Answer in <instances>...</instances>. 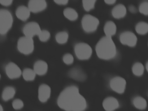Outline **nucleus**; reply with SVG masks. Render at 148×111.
Listing matches in <instances>:
<instances>
[{"label": "nucleus", "instance_id": "23", "mask_svg": "<svg viewBox=\"0 0 148 111\" xmlns=\"http://www.w3.org/2000/svg\"><path fill=\"white\" fill-rule=\"evenodd\" d=\"M22 74L24 79L27 81H32L34 80L36 75L33 69L29 68L25 69Z\"/></svg>", "mask_w": 148, "mask_h": 111}, {"label": "nucleus", "instance_id": "10", "mask_svg": "<svg viewBox=\"0 0 148 111\" xmlns=\"http://www.w3.org/2000/svg\"><path fill=\"white\" fill-rule=\"evenodd\" d=\"M6 74L11 79H15L19 78L22 74L21 71L19 67L13 62L8 63L5 67Z\"/></svg>", "mask_w": 148, "mask_h": 111}, {"label": "nucleus", "instance_id": "14", "mask_svg": "<svg viewBox=\"0 0 148 111\" xmlns=\"http://www.w3.org/2000/svg\"><path fill=\"white\" fill-rule=\"evenodd\" d=\"M48 69V64L47 62L42 60L36 61L34 65L33 70L36 75L42 76L45 74Z\"/></svg>", "mask_w": 148, "mask_h": 111}, {"label": "nucleus", "instance_id": "18", "mask_svg": "<svg viewBox=\"0 0 148 111\" xmlns=\"http://www.w3.org/2000/svg\"><path fill=\"white\" fill-rule=\"evenodd\" d=\"M116 24L111 21H108L106 22L103 27V30L105 36L111 37L116 34Z\"/></svg>", "mask_w": 148, "mask_h": 111}, {"label": "nucleus", "instance_id": "37", "mask_svg": "<svg viewBox=\"0 0 148 111\" xmlns=\"http://www.w3.org/2000/svg\"><path fill=\"white\" fill-rule=\"evenodd\" d=\"M0 77H1V75H0Z\"/></svg>", "mask_w": 148, "mask_h": 111}, {"label": "nucleus", "instance_id": "25", "mask_svg": "<svg viewBox=\"0 0 148 111\" xmlns=\"http://www.w3.org/2000/svg\"><path fill=\"white\" fill-rule=\"evenodd\" d=\"M144 70L143 65L140 62L135 63L132 66V72L136 76H141L143 74Z\"/></svg>", "mask_w": 148, "mask_h": 111}, {"label": "nucleus", "instance_id": "4", "mask_svg": "<svg viewBox=\"0 0 148 111\" xmlns=\"http://www.w3.org/2000/svg\"><path fill=\"white\" fill-rule=\"evenodd\" d=\"M98 19L90 14H87L82 17L81 24L84 31L87 33H91L95 31L99 24Z\"/></svg>", "mask_w": 148, "mask_h": 111}, {"label": "nucleus", "instance_id": "30", "mask_svg": "<svg viewBox=\"0 0 148 111\" xmlns=\"http://www.w3.org/2000/svg\"><path fill=\"white\" fill-rule=\"evenodd\" d=\"M12 106L14 109L18 110L21 109L23 107L24 103L20 99H16L13 101Z\"/></svg>", "mask_w": 148, "mask_h": 111}, {"label": "nucleus", "instance_id": "12", "mask_svg": "<svg viewBox=\"0 0 148 111\" xmlns=\"http://www.w3.org/2000/svg\"><path fill=\"white\" fill-rule=\"evenodd\" d=\"M51 92V88L49 86L45 84L40 85L38 89L39 100L42 103L46 102L50 97Z\"/></svg>", "mask_w": 148, "mask_h": 111}, {"label": "nucleus", "instance_id": "22", "mask_svg": "<svg viewBox=\"0 0 148 111\" xmlns=\"http://www.w3.org/2000/svg\"><path fill=\"white\" fill-rule=\"evenodd\" d=\"M135 29L136 32L141 35H144L148 31V24L144 21H140L136 25Z\"/></svg>", "mask_w": 148, "mask_h": 111}, {"label": "nucleus", "instance_id": "26", "mask_svg": "<svg viewBox=\"0 0 148 111\" xmlns=\"http://www.w3.org/2000/svg\"><path fill=\"white\" fill-rule=\"evenodd\" d=\"M96 1L95 0H82V4L84 9L88 11L93 9Z\"/></svg>", "mask_w": 148, "mask_h": 111}, {"label": "nucleus", "instance_id": "21", "mask_svg": "<svg viewBox=\"0 0 148 111\" xmlns=\"http://www.w3.org/2000/svg\"><path fill=\"white\" fill-rule=\"evenodd\" d=\"M133 104L136 108L140 110L145 109L147 107L146 100L140 96L135 97L133 99Z\"/></svg>", "mask_w": 148, "mask_h": 111}, {"label": "nucleus", "instance_id": "28", "mask_svg": "<svg viewBox=\"0 0 148 111\" xmlns=\"http://www.w3.org/2000/svg\"><path fill=\"white\" fill-rule=\"evenodd\" d=\"M139 10L141 13L147 15L148 14V2L144 1L140 4L139 6Z\"/></svg>", "mask_w": 148, "mask_h": 111}, {"label": "nucleus", "instance_id": "16", "mask_svg": "<svg viewBox=\"0 0 148 111\" xmlns=\"http://www.w3.org/2000/svg\"><path fill=\"white\" fill-rule=\"evenodd\" d=\"M127 13L125 6L122 4L115 5L112 9L111 13L112 16L116 18H120L124 17Z\"/></svg>", "mask_w": 148, "mask_h": 111}, {"label": "nucleus", "instance_id": "15", "mask_svg": "<svg viewBox=\"0 0 148 111\" xmlns=\"http://www.w3.org/2000/svg\"><path fill=\"white\" fill-rule=\"evenodd\" d=\"M30 12L27 7L24 5H21L16 8L15 14L18 19L25 21L29 17Z\"/></svg>", "mask_w": 148, "mask_h": 111}, {"label": "nucleus", "instance_id": "34", "mask_svg": "<svg viewBox=\"0 0 148 111\" xmlns=\"http://www.w3.org/2000/svg\"><path fill=\"white\" fill-rule=\"evenodd\" d=\"M105 2L108 4H114L116 2V0H105Z\"/></svg>", "mask_w": 148, "mask_h": 111}, {"label": "nucleus", "instance_id": "19", "mask_svg": "<svg viewBox=\"0 0 148 111\" xmlns=\"http://www.w3.org/2000/svg\"><path fill=\"white\" fill-rule=\"evenodd\" d=\"M15 93L16 90L14 88L11 86H7L2 92V98L4 101H8L14 97Z\"/></svg>", "mask_w": 148, "mask_h": 111}, {"label": "nucleus", "instance_id": "24", "mask_svg": "<svg viewBox=\"0 0 148 111\" xmlns=\"http://www.w3.org/2000/svg\"><path fill=\"white\" fill-rule=\"evenodd\" d=\"M69 38L68 33L65 31L57 33L55 36L56 42L60 44H64L67 42Z\"/></svg>", "mask_w": 148, "mask_h": 111}, {"label": "nucleus", "instance_id": "35", "mask_svg": "<svg viewBox=\"0 0 148 111\" xmlns=\"http://www.w3.org/2000/svg\"><path fill=\"white\" fill-rule=\"evenodd\" d=\"M0 111H3V108L2 106L0 104Z\"/></svg>", "mask_w": 148, "mask_h": 111}, {"label": "nucleus", "instance_id": "29", "mask_svg": "<svg viewBox=\"0 0 148 111\" xmlns=\"http://www.w3.org/2000/svg\"><path fill=\"white\" fill-rule=\"evenodd\" d=\"M62 60L63 62L67 65L72 64L74 60L73 56L71 54L69 53L64 54Z\"/></svg>", "mask_w": 148, "mask_h": 111}, {"label": "nucleus", "instance_id": "2", "mask_svg": "<svg viewBox=\"0 0 148 111\" xmlns=\"http://www.w3.org/2000/svg\"><path fill=\"white\" fill-rule=\"evenodd\" d=\"M95 51L98 57L104 60L113 59L117 54L116 46L112 37L106 36L101 37L97 42Z\"/></svg>", "mask_w": 148, "mask_h": 111}, {"label": "nucleus", "instance_id": "8", "mask_svg": "<svg viewBox=\"0 0 148 111\" xmlns=\"http://www.w3.org/2000/svg\"><path fill=\"white\" fill-rule=\"evenodd\" d=\"M41 30L37 23L31 21L25 25L23 28V32L25 36L33 38L34 36H38Z\"/></svg>", "mask_w": 148, "mask_h": 111}, {"label": "nucleus", "instance_id": "36", "mask_svg": "<svg viewBox=\"0 0 148 111\" xmlns=\"http://www.w3.org/2000/svg\"><path fill=\"white\" fill-rule=\"evenodd\" d=\"M148 62H147V64H146V69L147 71L148 70Z\"/></svg>", "mask_w": 148, "mask_h": 111}, {"label": "nucleus", "instance_id": "33", "mask_svg": "<svg viewBox=\"0 0 148 111\" xmlns=\"http://www.w3.org/2000/svg\"><path fill=\"white\" fill-rule=\"evenodd\" d=\"M129 11L132 13H135L137 12L136 8L133 5H130L128 7Z\"/></svg>", "mask_w": 148, "mask_h": 111}, {"label": "nucleus", "instance_id": "3", "mask_svg": "<svg viewBox=\"0 0 148 111\" xmlns=\"http://www.w3.org/2000/svg\"><path fill=\"white\" fill-rule=\"evenodd\" d=\"M12 15L9 10L0 9V34H7L11 28L13 23Z\"/></svg>", "mask_w": 148, "mask_h": 111}, {"label": "nucleus", "instance_id": "13", "mask_svg": "<svg viewBox=\"0 0 148 111\" xmlns=\"http://www.w3.org/2000/svg\"><path fill=\"white\" fill-rule=\"evenodd\" d=\"M102 106L106 111H114L119 108V104L116 98L110 97L104 100L102 103Z\"/></svg>", "mask_w": 148, "mask_h": 111}, {"label": "nucleus", "instance_id": "20", "mask_svg": "<svg viewBox=\"0 0 148 111\" xmlns=\"http://www.w3.org/2000/svg\"><path fill=\"white\" fill-rule=\"evenodd\" d=\"M64 16L69 20L74 21L78 18V14L76 10L71 7H67L63 10Z\"/></svg>", "mask_w": 148, "mask_h": 111}, {"label": "nucleus", "instance_id": "9", "mask_svg": "<svg viewBox=\"0 0 148 111\" xmlns=\"http://www.w3.org/2000/svg\"><path fill=\"white\" fill-rule=\"evenodd\" d=\"M126 84L125 79L119 76L115 77L112 78L110 83V86L111 89L114 92L120 94L124 92Z\"/></svg>", "mask_w": 148, "mask_h": 111}, {"label": "nucleus", "instance_id": "31", "mask_svg": "<svg viewBox=\"0 0 148 111\" xmlns=\"http://www.w3.org/2000/svg\"><path fill=\"white\" fill-rule=\"evenodd\" d=\"M12 2L13 1L11 0H0V4L5 6H8L11 5Z\"/></svg>", "mask_w": 148, "mask_h": 111}, {"label": "nucleus", "instance_id": "27", "mask_svg": "<svg viewBox=\"0 0 148 111\" xmlns=\"http://www.w3.org/2000/svg\"><path fill=\"white\" fill-rule=\"evenodd\" d=\"M49 32L45 29L41 30L38 35L39 40L41 41L45 42L49 40L50 37Z\"/></svg>", "mask_w": 148, "mask_h": 111}, {"label": "nucleus", "instance_id": "6", "mask_svg": "<svg viewBox=\"0 0 148 111\" xmlns=\"http://www.w3.org/2000/svg\"><path fill=\"white\" fill-rule=\"evenodd\" d=\"M74 50L77 57L82 60L89 59L92 53V49L90 46L85 42L76 44L74 46Z\"/></svg>", "mask_w": 148, "mask_h": 111}, {"label": "nucleus", "instance_id": "1", "mask_svg": "<svg viewBox=\"0 0 148 111\" xmlns=\"http://www.w3.org/2000/svg\"><path fill=\"white\" fill-rule=\"evenodd\" d=\"M57 103L66 111H84L87 107L85 98L79 93L78 88L74 85L66 87L60 92Z\"/></svg>", "mask_w": 148, "mask_h": 111}, {"label": "nucleus", "instance_id": "32", "mask_svg": "<svg viewBox=\"0 0 148 111\" xmlns=\"http://www.w3.org/2000/svg\"><path fill=\"white\" fill-rule=\"evenodd\" d=\"M54 1L59 5H65L68 3L69 1L68 0H55Z\"/></svg>", "mask_w": 148, "mask_h": 111}, {"label": "nucleus", "instance_id": "7", "mask_svg": "<svg viewBox=\"0 0 148 111\" xmlns=\"http://www.w3.org/2000/svg\"><path fill=\"white\" fill-rule=\"evenodd\" d=\"M119 38L122 44L131 47L135 46L137 41V37L135 34L129 31L122 32L119 35Z\"/></svg>", "mask_w": 148, "mask_h": 111}, {"label": "nucleus", "instance_id": "5", "mask_svg": "<svg viewBox=\"0 0 148 111\" xmlns=\"http://www.w3.org/2000/svg\"><path fill=\"white\" fill-rule=\"evenodd\" d=\"M17 48L20 53L24 54H31L34 49L33 38L25 36L20 37L17 41Z\"/></svg>", "mask_w": 148, "mask_h": 111}, {"label": "nucleus", "instance_id": "11", "mask_svg": "<svg viewBox=\"0 0 148 111\" xmlns=\"http://www.w3.org/2000/svg\"><path fill=\"white\" fill-rule=\"evenodd\" d=\"M47 6V2L45 0H30L27 7L31 12L36 13L45 10Z\"/></svg>", "mask_w": 148, "mask_h": 111}, {"label": "nucleus", "instance_id": "17", "mask_svg": "<svg viewBox=\"0 0 148 111\" xmlns=\"http://www.w3.org/2000/svg\"><path fill=\"white\" fill-rule=\"evenodd\" d=\"M68 75L71 78L79 81H84L86 77L84 72L77 67H74L71 69L69 72Z\"/></svg>", "mask_w": 148, "mask_h": 111}]
</instances>
